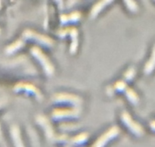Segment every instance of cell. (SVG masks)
Segmentation results:
<instances>
[{
    "label": "cell",
    "instance_id": "obj_1",
    "mask_svg": "<svg viewBox=\"0 0 155 147\" xmlns=\"http://www.w3.org/2000/svg\"><path fill=\"white\" fill-rule=\"evenodd\" d=\"M30 52H31V54L35 57V58L37 59L39 63L41 64L45 74L48 77H51L54 72V67L53 66L48 58L41 51V49L38 46L32 47Z\"/></svg>",
    "mask_w": 155,
    "mask_h": 147
},
{
    "label": "cell",
    "instance_id": "obj_2",
    "mask_svg": "<svg viewBox=\"0 0 155 147\" xmlns=\"http://www.w3.org/2000/svg\"><path fill=\"white\" fill-rule=\"evenodd\" d=\"M121 119H122V121L125 124L126 127H128L133 134L136 135L137 136H142L144 134L145 131H144L143 127L139 123L133 121V119L128 112H123L122 115H121Z\"/></svg>",
    "mask_w": 155,
    "mask_h": 147
},
{
    "label": "cell",
    "instance_id": "obj_3",
    "mask_svg": "<svg viewBox=\"0 0 155 147\" xmlns=\"http://www.w3.org/2000/svg\"><path fill=\"white\" fill-rule=\"evenodd\" d=\"M23 38L27 39H34L35 42L36 41L38 43L45 45V46H51L54 44V41L51 38L48 37L45 35L36 33V32L33 31L31 30H25L23 33Z\"/></svg>",
    "mask_w": 155,
    "mask_h": 147
},
{
    "label": "cell",
    "instance_id": "obj_4",
    "mask_svg": "<svg viewBox=\"0 0 155 147\" xmlns=\"http://www.w3.org/2000/svg\"><path fill=\"white\" fill-rule=\"evenodd\" d=\"M119 133V129L117 127L114 126V127H110L109 130H107V132L101 135L98 140L95 141V143L94 144L93 146H104L106 143L113 139L114 138L116 137Z\"/></svg>",
    "mask_w": 155,
    "mask_h": 147
},
{
    "label": "cell",
    "instance_id": "obj_5",
    "mask_svg": "<svg viewBox=\"0 0 155 147\" xmlns=\"http://www.w3.org/2000/svg\"><path fill=\"white\" fill-rule=\"evenodd\" d=\"M15 90L16 92H20V91H25L27 92H30V94L36 96V99H41L42 94L39 91V89L33 86L31 83H20L15 86Z\"/></svg>",
    "mask_w": 155,
    "mask_h": 147
},
{
    "label": "cell",
    "instance_id": "obj_6",
    "mask_svg": "<svg viewBox=\"0 0 155 147\" xmlns=\"http://www.w3.org/2000/svg\"><path fill=\"white\" fill-rule=\"evenodd\" d=\"M80 110L79 109H74L68 110V109H58V110L53 111L51 117L53 119H62V118H74V117L78 116L80 114Z\"/></svg>",
    "mask_w": 155,
    "mask_h": 147
},
{
    "label": "cell",
    "instance_id": "obj_7",
    "mask_svg": "<svg viewBox=\"0 0 155 147\" xmlns=\"http://www.w3.org/2000/svg\"><path fill=\"white\" fill-rule=\"evenodd\" d=\"M114 0H98L92 8L90 12V17L92 18H95L98 16V14L104 10V8L111 4Z\"/></svg>",
    "mask_w": 155,
    "mask_h": 147
},
{
    "label": "cell",
    "instance_id": "obj_8",
    "mask_svg": "<svg viewBox=\"0 0 155 147\" xmlns=\"http://www.w3.org/2000/svg\"><path fill=\"white\" fill-rule=\"evenodd\" d=\"M80 18H81V14L79 12H74L70 15H61L60 20L62 24H66L68 23L77 22L80 21Z\"/></svg>",
    "mask_w": 155,
    "mask_h": 147
},
{
    "label": "cell",
    "instance_id": "obj_9",
    "mask_svg": "<svg viewBox=\"0 0 155 147\" xmlns=\"http://www.w3.org/2000/svg\"><path fill=\"white\" fill-rule=\"evenodd\" d=\"M155 69V45L152 49V53L151 55L149 60L146 62L144 67V73L146 75L151 74Z\"/></svg>",
    "mask_w": 155,
    "mask_h": 147
},
{
    "label": "cell",
    "instance_id": "obj_10",
    "mask_svg": "<svg viewBox=\"0 0 155 147\" xmlns=\"http://www.w3.org/2000/svg\"><path fill=\"white\" fill-rule=\"evenodd\" d=\"M124 92H125L126 95L127 96V98H128L129 101H130V102L133 103V104L134 105L137 104V103L139 102V96H138L137 93H136L133 89H131V88L127 86V87L125 89V90H124Z\"/></svg>",
    "mask_w": 155,
    "mask_h": 147
},
{
    "label": "cell",
    "instance_id": "obj_11",
    "mask_svg": "<svg viewBox=\"0 0 155 147\" xmlns=\"http://www.w3.org/2000/svg\"><path fill=\"white\" fill-rule=\"evenodd\" d=\"M24 45V40H23L22 39H18V40H17L16 42H14L13 44L10 45L7 48H6V52L8 53V54H12V53L15 52L16 50H18L19 48H21Z\"/></svg>",
    "mask_w": 155,
    "mask_h": 147
},
{
    "label": "cell",
    "instance_id": "obj_12",
    "mask_svg": "<svg viewBox=\"0 0 155 147\" xmlns=\"http://www.w3.org/2000/svg\"><path fill=\"white\" fill-rule=\"evenodd\" d=\"M125 5L131 12H137L139 11V5L135 0H124Z\"/></svg>",
    "mask_w": 155,
    "mask_h": 147
},
{
    "label": "cell",
    "instance_id": "obj_13",
    "mask_svg": "<svg viewBox=\"0 0 155 147\" xmlns=\"http://www.w3.org/2000/svg\"><path fill=\"white\" fill-rule=\"evenodd\" d=\"M135 75H136V70H135L134 68L132 67V68H129V69L126 71L125 74H124V80H125V81H130V80H132L134 78Z\"/></svg>",
    "mask_w": 155,
    "mask_h": 147
},
{
    "label": "cell",
    "instance_id": "obj_14",
    "mask_svg": "<svg viewBox=\"0 0 155 147\" xmlns=\"http://www.w3.org/2000/svg\"><path fill=\"white\" fill-rule=\"evenodd\" d=\"M54 1L58 5V7L62 8V7H63V0H54Z\"/></svg>",
    "mask_w": 155,
    "mask_h": 147
},
{
    "label": "cell",
    "instance_id": "obj_15",
    "mask_svg": "<svg viewBox=\"0 0 155 147\" xmlns=\"http://www.w3.org/2000/svg\"><path fill=\"white\" fill-rule=\"evenodd\" d=\"M150 127L151 128V130L155 131V121H152L150 123Z\"/></svg>",
    "mask_w": 155,
    "mask_h": 147
},
{
    "label": "cell",
    "instance_id": "obj_16",
    "mask_svg": "<svg viewBox=\"0 0 155 147\" xmlns=\"http://www.w3.org/2000/svg\"><path fill=\"white\" fill-rule=\"evenodd\" d=\"M0 7H1V1H0Z\"/></svg>",
    "mask_w": 155,
    "mask_h": 147
},
{
    "label": "cell",
    "instance_id": "obj_17",
    "mask_svg": "<svg viewBox=\"0 0 155 147\" xmlns=\"http://www.w3.org/2000/svg\"><path fill=\"white\" fill-rule=\"evenodd\" d=\"M154 1H155V0H154Z\"/></svg>",
    "mask_w": 155,
    "mask_h": 147
}]
</instances>
